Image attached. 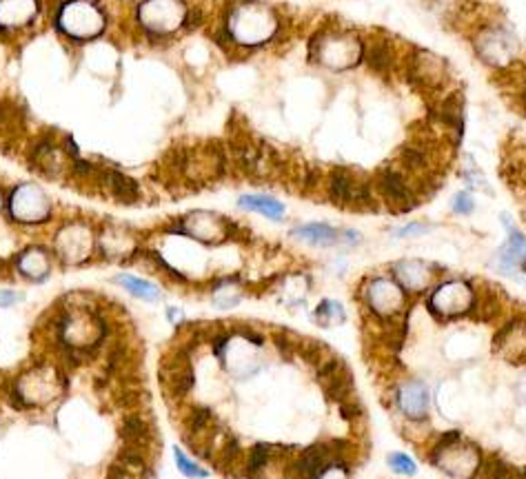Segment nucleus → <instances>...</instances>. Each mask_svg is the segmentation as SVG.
Instances as JSON below:
<instances>
[{"mask_svg": "<svg viewBox=\"0 0 526 479\" xmlns=\"http://www.w3.org/2000/svg\"><path fill=\"white\" fill-rule=\"evenodd\" d=\"M278 29V20L271 13V9L264 5H240L231 11L229 16V34L240 45H262Z\"/></svg>", "mask_w": 526, "mask_h": 479, "instance_id": "1", "label": "nucleus"}, {"mask_svg": "<svg viewBox=\"0 0 526 479\" xmlns=\"http://www.w3.org/2000/svg\"><path fill=\"white\" fill-rule=\"evenodd\" d=\"M318 45H314V53L318 63H322L329 69H349L353 65H358L362 58V42L355 38L353 34L347 32H329V34H320Z\"/></svg>", "mask_w": 526, "mask_h": 479, "instance_id": "2", "label": "nucleus"}, {"mask_svg": "<svg viewBox=\"0 0 526 479\" xmlns=\"http://www.w3.org/2000/svg\"><path fill=\"white\" fill-rule=\"evenodd\" d=\"M58 25H60V29L69 36L87 38V36L101 34L105 18L94 5L82 3V0H71V3H67L60 9Z\"/></svg>", "mask_w": 526, "mask_h": 479, "instance_id": "3", "label": "nucleus"}, {"mask_svg": "<svg viewBox=\"0 0 526 479\" xmlns=\"http://www.w3.org/2000/svg\"><path fill=\"white\" fill-rule=\"evenodd\" d=\"M184 16H187V11H184L180 0H145L140 5V22L149 32H174L184 20Z\"/></svg>", "mask_w": 526, "mask_h": 479, "instance_id": "4", "label": "nucleus"}, {"mask_svg": "<svg viewBox=\"0 0 526 479\" xmlns=\"http://www.w3.org/2000/svg\"><path fill=\"white\" fill-rule=\"evenodd\" d=\"M431 311L440 317H453L473 308V291L464 282H447L440 287L429 302Z\"/></svg>", "mask_w": 526, "mask_h": 479, "instance_id": "5", "label": "nucleus"}, {"mask_svg": "<svg viewBox=\"0 0 526 479\" xmlns=\"http://www.w3.org/2000/svg\"><path fill=\"white\" fill-rule=\"evenodd\" d=\"M378 191L380 195L385 198L393 209L397 211H411L418 200L413 191H411V187L406 185V180L400 171H395V169H382V171L378 173Z\"/></svg>", "mask_w": 526, "mask_h": 479, "instance_id": "6", "label": "nucleus"}, {"mask_svg": "<svg viewBox=\"0 0 526 479\" xmlns=\"http://www.w3.org/2000/svg\"><path fill=\"white\" fill-rule=\"evenodd\" d=\"M508 240L506 244L495 253V266L504 275H515L518 271H526V237L508 222L504 216Z\"/></svg>", "mask_w": 526, "mask_h": 479, "instance_id": "7", "label": "nucleus"}, {"mask_svg": "<svg viewBox=\"0 0 526 479\" xmlns=\"http://www.w3.org/2000/svg\"><path fill=\"white\" fill-rule=\"evenodd\" d=\"M366 302L378 315L387 317V315H393L395 311H400L402 308L404 293L395 282H391L387 277H376L366 289Z\"/></svg>", "mask_w": 526, "mask_h": 479, "instance_id": "8", "label": "nucleus"}, {"mask_svg": "<svg viewBox=\"0 0 526 479\" xmlns=\"http://www.w3.org/2000/svg\"><path fill=\"white\" fill-rule=\"evenodd\" d=\"M411 78H413L418 84H424V87H440L447 78V67L444 63L435 58L433 53L429 51H416L413 58H411Z\"/></svg>", "mask_w": 526, "mask_h": 479, "instance_id": "9", "label": "nucleus"}, {"mask_svg": "<svg viewBox=\"0 0 526 479\" xmlns=\"http://www.w3.org/2000/svg\"><path fill=\"white\" fill-rule=\"evenodd\" d=\"M397 404H400L402 413L411 419H422L426 417V411H429V388H426L422 382L413 379L400 388L397 393Z\"/></svg>", "mask_w": 526, "mask_h": 479, "instance_id": "10", "label": "nucleus"}, {"mask_svg": "<svg viewBox=\"0 0 526 479\" xmlns=\"http://www.w3.org/2000/svg\"><path fill=\"white\" fill-rule=\"evenodd\" d=\"M101 182H103V187L113 195V198L124 202V204L136 202L138 195H140L136 182L129 176L120 173V171H101Z\"/></svg>", "mask_w": 526, "mask_h": 479, "instance_id": "11", "label": "nucleus"}, {"mask_svg": "<svg viewBox=\"0 0 526 479\" xmlns=\"http://www.w3.org/2000/svg\"><path fill=\"white\" fill-rule=\"evenodd\" d=\"M36 13V0H0V27H20Z\"/></svg>", "mask_w": 526, "mask_h": 479, "instance_id": "12", "label": "nucleus"}, {"mask_svg": "<svg viewBox=\"0 0 526 479\" xmlns=\"http://www.w3.org/2000/svg\"><path fill=\"white\" fill-rule=\"evenodd\" d=\"M120 438L129 446H147L151 440V426L142 415H127L120 426Z\"/></svg>", "mask_w": 526, "mask_h": 479, "instance_id": "13", "label": "nucleus"}, {"mask_svg": "<svg viewBox=\"0 0 526 479\" xmlns=\"http://www.w3.org/2000/svg\"><path fill=\"white\" fill-rule=\"evenodd\" d=\"M238 204L247 211H258V214L271 220L284 218V204L274 198H264V195H243V198L238 200Z\"/></svg>", "mask_w": 526, "mask_h": 479, "instance_id": "14", "label": "nucleus"}, {"mask_svg": "<svg viewBox=\"0 0 526 479\" xmlns=\"http://www.w3.org/2000/svg\"><path fill=\"white\" fill-rule=\"evenodd\" d=\"M293 235L304 240L309 244H320V247H329L338 240L335 229H331L329 224H304V227L295 229Z\"/></svg>", "mask_w": 526, "mask_h": 479, "instance_id": "15", "label": "nucleus"}, {"mask_svg": "<svg viewBox=\"0 0 526 479\" xmlns=\"http://www.w3.org/2000/svg\"><path fill=\"white\" fill-rule=\"evenodd\" d=\"M366 63H368V67H371L373 72H378V74L389 72V69H391V63H393L391 47L387 45V42H378V45L368 47V49H366Z\"/></svg>", "mask_w": 526, "mask_h": 479, "instance_id": "16", "label": "nucleus"}, {"mask_svg": "<svg viewBox=\"0 0 526 479\" xmlns=\"http://www.w3.org/2000/svg\"><path fill=\"white\" fill-rule=\"evenodd\" d=\"M118 282L129 293H134L136 298H142V300H155L160 295L158 287H153L151 282H145V280H138V277H132V275H120Z\"/></svg>", "mask_w": 526, "mask_h": 479, "instance_id": "17", "label": "nucleus"}, {"mask_svg": "<svg viewBox=\"0 0 526 479\" xmlns=\"http://www.w3.org/2000/svg\"><path fill=\"white\" fill-rule=\"evenodd\" d=\"M397 275H400L402 284L409 289H422L426 284V273L420 262H404L397 266Z\"/></svg>", "mask_w": 526, "mask_h": 479, "instance_id": "18", "label": "nucleus"}, {"mask_svg": "<svg viewBox=\"0 0 526 479\" xmlns=\"http://www.w3.org/2000/svg\"><path fill=\"white\" fill-rule=\"evenodd\" d=\"M400 162L404 164L406 171L411 173H420L426 169V164H429V158H426V151L422 147H416V145H409L402 149L400 153Z\"/></svg>", "mask_w": 526, "mask_h": 479, "instance_id": "19", "label": "nucleus"}, {"mask_svg": "<svg viewBox=\"0 0 526 479\" xmlns=\"http://www.w3.org/2000/svg\"><path fill=\"white\" fill-rule=\"evenodd\" d=\"M271 450H274V446H269V444H258L249 450V459H247V475L249 477H255L267 466L269 457H271Z\"/></svg>", "mask_w": 526, "mask_h": 479, "instance_id": "20", "label": "nucleus"}, {"mask_svg": "<svg viewBox=\"0 0 526 479\" xmlns=\"http://www.w3.org/2000/svg\"><path fill=\"white\" fill-rule=\"evenodd\" d=\"M316 317H318L322 324H329V322H345V311H342V306H340L338 302L324 300V302L318 306Z\"/></svg>", "mask_w": 526, "mask_h": 479, "instance_id": "21", "label": "nucleus"}, {"mask_svg": "<svg viewBox=\"0 0 526 479\" xmlns=\"http://www.w3.org/2000/svg\"><path fill=\"white\" fill-rule=\"evenodd\" d=\"M211 419H213L211 408H193L187 417V428L191 433H203L205 428H209Z\"/></svg>", "mask_w": 526, "mask_h": 479, "instance_id": "22", "label": "nucleus"}, {"mask_svg": "<svg viewBox=\"0 0 526 479\" xmlns=\"http://www.w3.org/2000/svg\"><path fill=\"white\" fill-rule=\"evenodd\" d=\"M174 455H176V464H178V468H180L182 475H187V477H198V479L207 477V471H203L200 466H195V464H193L191 459H187V455H184L180 448L174 450Z\"/></svg>", "mask_w": 526, "mask_h": 479, "instance_id": "23", "label": "nucleus"}, {"mask_svg": "<svg viewBox=\"0 0 526 479\" xmlns=\"http://www.w3.org/2000/svg\"><path fill=\"white\" fill-rule=\"evenodd\" d=\"M389 466L400 475H416V461L404 453H391Z\"/></svg>", "mask_w": 526, "mask_h": 479, "instance_id": "24", "label": "nucleus"}, {"mask_svg": "<svg viewBox=\"0 0 526 479\" xmlns=\"http://www.w3.org/2000/svg\"><path fill=\"white\" fill-rule=\"evenodd\" d=\"M451 209L456 211V214H460V216H471L473 209H475L471 193H466V191L456 193V198H453V202H451Z\"/></svg>", "mask_w": 526, "mask_h": 479, "instance_id": "25", "label": "nucleus"}, {"mask_svg": "<svg viewBox=\"0 0 526 479\" xmlns=\"http://www.w3.org/2000/svg\"><path fill=\"white\" fill-rule=\"evenodd\" d=\"M485 479H511V468L500 459H491L485 466Z\"/></svg>", "mask_w": 526, "mask_h": 479, "instance_id": "26", "label": "nucleus"}, {"mask_svg": "<svg viewBox=\"0 0 526 479\" xmlns=\"http://www.w3.org/2000/svg\"><path fill=\"white\" fill-rule=\"evenodd\" d=\"M422 233H426V227L413 222V224H406V227H402V229H397L395 235L397 237H413V235H422Z\"/></svg>", "mask_w": 526, "mask_h": 479, "instance_id": "27", "label": "nucleus"}, {"mask_svg": "<svg viewBox=\"0 0 526 479\" xmlns=\"http://www.w3.org/2000/svg\"><path fill=\"white\" fill-rule=\"evenodd\" d=\"M18 300L16 293H9V291H0V306H9Z\"/></svg>", "mask_w": 526, "mask_h": 479, "instance_id": "28", "label": "nucleus"}, {"mask_svg": "<svg viewBox=\"0 0 526 479\" xmlns=\"http://www.w3.org/2000/svg\"><path fill=\"white\" fill-rule=\"evenodd\" d=\"M522 105H524V109H526V93H522Z\"/></svg>", "mask_w": 526, "mask_h": 479, "instance_id": "29", "label": "nucleus"}]
</instances>
